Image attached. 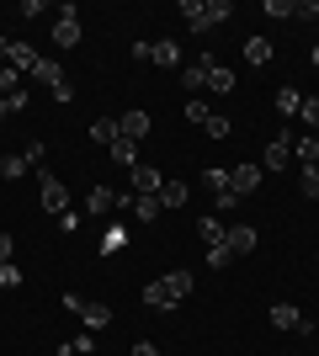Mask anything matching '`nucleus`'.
<instances>
[{
  "label": "nucleus",
  "instance_id": "obj_1",
  "mask_svg": "<svg viewBox=\"0 0 319 356\" xmlns=\"http://www.w3.org/2000/svg\"><path fill=\"white\" fill-rule=\"evenodd\" d=\"M38 186H43V208L54 213V218H64V213H69V192H64V181L54 176V170H38Z\"/></svg>",
  "mask_w": 319,
  "mask_h": 356
},
{
  "label": "nucleus",
  "instance_id": "obj_2",
  "mask_svg": "<svg viewBox=\"0 0 319 356\" xmlns=\"http://www.w3.org/2000/svg\"><path fill=\"white\" fill-rule=\"evenodd\" d=\"M272 325L288 330V335H314V319H309L304 309H293V303H277V309H272Z\"/></svg>",
  "mask_w": 319,
  "mask_h": 356
},
{
  "label": "nucleus",
  "instance_id": "obj_3",
  "mask_svg": "<svg viewBox=\"0 0 319 356\" xmlns=\"http://www.w3.org/2000/svg\"><path fill=\"white\" fill-rule=\"evenodd\" d=\"M261 176H266V170H261L256 160H245V165H234V170H229V192L234 197H250L261 186Z\"/></svg>",
  "mask_w": 319,
  "mask_h": 356
},
{
  "label": "nucleus",
  "instance_id": "obj_4",
  "mask_svg": "<svg viewBox=\"0 0 319 356\" xmlns=\"http://www.w3.org/2000/svg\"><path fill=\"white\" fill-rule=\"evenodd\" d=\"M149 128H154V122H149V112H144V106H133V112H122V118H117V134L133 138V144H138V138H149Z\"/></svg>",
  "mask_w": 319,
  "mask_h": 356
},
{
  "label": "nucleus",
  "instance_id": "obj_5",
  "mask_svg": "<svg viewBox=\"0 0 319 356\" xmlns=\"http://www.w3.org/2000/svg\"><path fill=\"white\" fill-rule=\"evenodd\" d=\"M288 160H293V138L282 134V138H272V144H266V154H261V170H288Z\"/></svg>",
  "mask_w": 319,
  "mask_h": 356
},
{
  "label": "nucleus",
  "instance_id": "obj_6",
  "mask_svg": "<svg viewBox=\"0 0 319 356\" xmlns=\"http://www.w3.org/2000/svg\"><path fill=\"white\" fill-rule=\"evenodd\" d=\"M128 181H133V197H160V186H165L154 165H133V170H128Z\"/></svg>",
  "mask_w": 319,
  "mask_h": 356
},
{
  "label": "nucleus",
  "instance_id": "obj_7",
  "mask_svg": "<svg viewBox=\"0 0 319 356\" xmlns=\"http://www.w3.org/2000/svg\"><path fill=\"white\" fill-rule=\"evenodd\" d=\"M224 245H229V250H234V261H240V255H250V250H256V245H261V234H256V229H250V223H234V229H229V234H224Z\"/></svg>",
  "mask_w": 319,
  "mask_h": 356
},
{
  "label": "nucleus",
  "instance_id": "obj_8",
  "mask_svg": "<svg viewBox=\"0 0 319 356\" xmlns=\"http://www.w3.org/2000/svg\"><path fill=\"white\" fill-rule=\"evenodd\" d=\"M54 43H59V48H75L80 43V16H75V6H64V16L54 22Z\"/></svg>",
  "mask_w": 319,
  "mask_h": 356
},
{
  "label": "nucleus",
  "instance_id": "obj_9",
  "mask_svg": "<svg viewBox=\"0 0 319 356\" xmlns=\"http://www.w3.org/2000/svg\"><path fill=\"white\" fill-rule=\"evenodd\" d=\"M149 59L160 64V70H176V64H181V43H176V38H160V43H149Z\"/></svg>",
  "mask_w": 319,
  "mask_h": 356
},
{
  "label": "nucleus",
  "instance_id": "obj_10",
  "mask_svg": "<svg viewBox=\"0 0 319 356\" xmlns=\"http://www.w3.org/2000/svg\"><path fill=\"white\" fill-rule=\"evenodd\" d=\"M106 154H112V165H122V170H133V165H138V144H133V138H112V144H106Z\"/></svg>",
  "mask_w": 319,
  "mask_h": 356
},
{
  "label": "nucleus",
  "instance_id": "obj_11",
  "mask_svg": "<svg viewBox=\"0 0 319 356\" xmlns=\"http://www.w3.org/2000/svg\"><path fill=\"white\" fill-rule=\"evenodd\" d=\"M112 208H117V192H112V186H91V197H85V213H91V218H106Z\"/></svg>",
  "mask_w": 319,
  "mask_h": 356
},
{
  "label": "nucleus",
  "instance_id": "obj_12",
  "mask_svg": "<svg viewBox=\"0 0 319 356\" xmlns=\"http://www.w3.org/2000/svg\"><path fill=\"white\" fill-rule=\"evenodd\" d=\"M208 90L213 96H229V90H234V70L218 64V59H208Z\"/></svg>",
  "mask_w": 319,
  "mask_h": 356
},
{
  "label": "nucleus",
  "instance_id": "obj_13",
  "mask_svg": "<svg viewBox=\"0 0 319 356\" xmlns=\"http://www.w3.org/2000/svg\"><path fill=\"white\" fill-rule=\"evenodd\" d=\"M6 64H11L16 74H32V70H38V54H32L27 43H11V54H6Z\"/></svg>",
  "mask_w": 319,
  "mask_h": 356
},
{
  "label": "nucleus",
  "instance_id": "obj_14",
  "mask_svg": "<svg viewBox=\"0 0 319 356\" xmlns=\"http://www.w3.org/2000/svg\"><path fill=\"white\" fill-rule=\"evenodd\" d=\"M80 319H85V330H106V325H112V309H106V303H91V298H85Z\"/></svg>",
  "mask_w": 319,
  "mask_h": 356
},
{
  "label": "nucleus",
  "instance_id": "obj_15",
  "mask_svg": "<svg viewBox=\"0 0 319 356\" xmlns=\"http://www.w3.org/2000/svg\"><path fill=\"white\" fill-rule=\"evenodd\" d=\"M245 64H250V70L272 64V43H266V38H250V43H245Z\"/></svg>",
  "mask_w": 319,
  "mask_h": 356
},
{
  "label": "nucleus",
  "instance_id": "obj_16",
  "mask_svg": "<svg viewBox=\"0 0 319 356\" xmlns=\"http://www.w3.org/2000/svg\"><path fill=\"white\" fill-rule=\"evenodd\" d=\"M208 59H213V54H202V64H186V70H181V86L186 90H202V86H208Z\"/></svg>",
  "mask_w": 319,
  "mask_h": 356
},
{
  "label": "nucleus",
  "instance_id": "obj_17",
  "mask_svg": "<svg viewBox=\"0 0 319 356\" xmlns=\"http://www.w3.org/2000/svg\"><path fill=\"white\" fill-rule=\"evenodd\" d=\"M144 303H149V309H160V314L176 309V298H170V287H165V282H149V287H144Z\"/></svg>",
  "mask_w": 319,
  "mask_h": 356
},
{
  "label": "nucleus",
  "instance_id": "obj_18",
  "mask_svg": "<svg viewBox=\"0 0 319 356\" xmlns=\"http://www.w3.org/2000/svg\"><path fill=\"white\" fill-rule=\"evenodd\" d=\"M293 154H298L304 170H314V165H319V138H293Z\"/></svg>",
  "mask_w": 319,
  "mask_h": 356
},
{
  "label": "nucleus",
  "instance_id": "obj_19",
  "mask_svg": "<svg viewBox=\"0 0 319 356\" xmlns=\"http://www.w3.org/2000/svg\"><path fill=\"white\" fill-rule=\"evenodd\" d=\"M277 112H282V118H298V112H304V96H298L293 86H282L277 90Z\"/></svg>",
  "mask_w": 319,
  "mask_h": 356
},
{
  "label": "nucleus",
  "instance_id": "obj_20",
  "mask_svg": "<svg viewBox=\"0 0 319 356\" xmlns=\"http://www.w3.org/2000/svg\"><path fill=\"white\" fill-rule=\"evenodd\" d=\"M160 208H186V181H165L160 186Z\"/></svg>",
  "mask_w": 319,
  "mask_h": 356
},
{
  "label": "nucleus",
  "instance_id": "obj_21",
  "mask_svg": "<svg viewBox=\"0 0 319 356\" xmlns=\"http://www.w3.org/2000/svg\"><path fill=\"white\" fill-rule=\"evenodd\" d=\"M160 282L170 287V298H176V303H181L186 293H192V271H165V277H160Z\"/></svg>",
  "mask_w": 319,
  "mask_h": 356
},
{
  "label": "nucleus",
  "instance_id": "obj_22",
  "mask_svg": "<svg viewBox=\"0 0 319 356\" xmlns=\"http://www.w3.org/2000/svg\"><path fill=\"white\" fill-rule=\"evenodd\" d=\"M181 16H186V27L197 32V38L208 32V16H202V0H181Z\"/></svg>",
  "mask_w": 319,
  "mask_h": 356
},
{
  "label": "nucleus",
  "instance_id": "obj_23",
  "mask_svg": "<svg viewBox=\"0 0 319 356\" xmlns=\"http://www.w3.org/2000/svg\"><path fill=\"white\" fill-rule=\"evenodd\" d=\"M197 234H202V245H224L229 223H218V218H197Z\"/></svg>",
  "mask_w": 319,
  "mask_h": 356
},
{
  "label": "nucleus",
  "instance_id": "obj_24",
  "mask_svg": "<svg viewBox=\"0 0 319 356\" xmlns=\"http://www.w3.org/2000/svg\"><path fill=\"white\" fill-rule=\"evenodd\" d=\"M133 218L138 223H154V218H160V197H133Z\"/></svg>",
  "mask_w": 319,
  "mask_h": 356
},
{
  "label": "nucleus",
  "instance_id": "obj_25",
  "mask_svg": "<svg viewBox=\"0 0 319 356\" xmlns=\"http://www.w3.org/2000/svg\"><path fill=\"white\" fill-rule=\"evenodd\" d=\"M91 138H96V144H112V138H117V122H112V118H96L91 122Z\"/></svg>",
  "mask_w": 319,
  "mask_h": 356
},
{
  "label": "nucleus",
  "instance_id": "obj_26",
  "mask_svg": "<svg viewBox=\"0 0 319 356\" xmlns=\"http://www.w3.org/2000/svg\"><path fill=\"white\" fill-rule=\"evenodd\" d=\"M202 134H208V138H229V118H224V112H208Z\"/></svg>",
  "mask_w": 319,
  "mask_h": 356
},
{
  "label": "nucleus",
  "instance_id": "obj_27",
  "mask_svg": "<svg viewBox=\"0 0 319 356\" xmlns=\"http://www.w3.org/2000/svg\"><path fill=\"white\" fill-rule=\"evenodd\" d=\"M0 176H6V181L27 176V160H22V154H6V160H0Z\"/></svg>",
  "mask_w": 319,
  "mask_h": 356
},
{
  "label": "nucleus",
  "instance_id": "obj_28",
  "mask_svg": "<svg viewBox=\"0 0 319 356\" xmlns=\"http://www.w3.org/2000/svg\"><path fill=\"white\" fill-rule=\"evenodd\" d=\"M16 90H22V74L11 64H0V96H16Z\"/></svg>",
  "mask_w": 319,
  "mask_h": 356
},
{
  "label": "nucleus",
  "instance_id": "obj_29",
  "mask_svg": "<svg viewBox=\"0 0 319 356\" xmlns=\"http://www.w3.org/2000/svg\"><path fill=\"white\" fill-rule=\"evenodd\" d=\"M229 261H234V250H229V245H208V266H213V271H224Z\"/></svg>",
  "mask_w": 319,
  "mask_h": 356
},
{
  "label": "nucleus",
  "instance_id": "obj_30",
  "mask_svg": "<svg viewBox=\"0 0 319 356\" xmlns=\"http://www.w3.org/2000/svg\"><path fill=\"white\" fill-rule=\"evenodd\" d=\"M122 245H128V229H117V223H112V229L101 234V250H122Z\"/></svg>",
  "mask_w": 319,
  "mask_h": 356
},
{
  "label": "nucleus",
  "instance_id": "obj_31",
  "mask_svg": "<svg viewBox=\"0 0 319 356\" xmlns=\"http://www.w3.org/2000/svg\"><path fill=\"white\" fill-rule=\"evenodd\" d=\"M266 16H277V22H288V16H298V11H293V0H266Z\"/></svg>",
  "mask_w": 319,
  "mask_h": 356
},
{
  "label": "nucleus",
  "instance_id": "obj_32",
  "mask_svg": "<svg viewBox=\"0 0 319 356\" xmlns=\"http://www.w3.org/2000/svg\"><path fill=\"white\" fill-rule=\"evenodd\" d=\"M186 122H197V128H202V122H208V102H186Z\"/></svg>",
  "mask_w": 319,
  "mask_h": 356
},
{
  "label": "nucleus",
  "instance_id": "obj_33",
  "mask_svg": "<svg viewBox=\"0 0 319 356\" xmlns=\"http://www.w3.org/2000/svg\"><path fill=\"white\" fill-rule=\"evenodd\" d=\"M208 186H213V197H224L229 192V170H208Z\"/></svg>",
  "mask_w": 319,
  "mask_h": 356
},
{
  "label": "nucleus",
  "instance_id": "obj_34",
  "mask_svg": "<svg viewBox=\"0 0 319 356\" xmlns=\"http://www.w3.org/2000/svg\"><path fill=\"white\" fill-rule=\"evenodd\" d=\"M0 287H22V266H16V261H11V266H0Z\"/></svg>",
  "mask_w": 319,
  "mask_h": 356
},
{
  "label": "nucleus",
  "instance_id": "obj_35",
  "mask_svg": "<svg viewBox=\"0 0 319 356\" xmlns=\"http://www.w3.org/2000/svg\"><path fill=\"white\" fill-rule=\"evenodd\" d=\"M298 118H304L309 128H319V96H314V102H309V96H304V112H298Z\"/></svg>",
  "mask_w": 319,
  "mask_h": 356
},
{
  "label": "nucleus",
  "instance_id": "obj_36",
  "mask_svg": "<svg viewBox=\"0 0 319 356\" xmlns=\"http://www.w3.org/2000/svg\"><path fill=\"white\" fill-rule=\"evenodd\" d=\"M22 160H27V170H32V165H43V144H38V138H32V144L22 149Z\"/></svg>",
  "mask_w": 319,
  "mask_h": 356
},
{
  "label": "nucleus",
  "instance_id": "obj_37",
  "mask_svg": "<svg viewBox=\"0 0 319 356\" xmlns=\"http://www.w3.org/2000/svg\"><path fill=\"white\" fill-rule=\"evenodd\" d=\"M298 186H304V197H319V170H304V181H298Z\"/></svg>",
  "mask_w": 319,
  "mask_h": 356
},
{
  "label": "nucleus",
  "instance_id": "obj_38",
  "mask_svg": "<svg viewBox=\"0 0 319 356\" xmlns=\"http://www.w3.org/2000/svg\"><path fill=\"white\" fill-rule=\"evenodd\" d=\"M293 11H298V22H309V16H319V0H298Z\"/></svg>",
  "mask_w": 319,
  "mask_h": 356
},
{
  "label": "nucleus",
  "instance_id": "obj_39",
  "mask_svg": "<svg viewBox=\"0 0 319 356\" xmlns=\"http://www.w3.org/2000/svg\"><path fill=\"white\" fill-rule=\"evenodd\" d=\"M11 250H16V239H11V234H0V266H11Z\"/></svg>",
  "mask_w": 319,
  "mask_h": 356
},
{
  "label": "nucleus",
  "instance_id": "obj_40",
  "mask_svg": "<svg viewBox=\"0 0 319 356\" xmlns=\"http://www.w3.org/2000/svg\"><path fill=\"white\" fill-rule=\"evenodd\" d=\"M133 356H160V346H154V341H138V346H133Z\"/></svg>",
  "mask_w": 319,
  "mask_h": 356
},
{
  "label": "nucleus",
  "instance_id": "obj_41",
  "mask_svg": "<svg viewBox=\"0 0 319 356\" xmlns=\"http://www.w3.org/2000/svg\"><path fill=\"white\" fill-rule=\"evenodd\" d=\"M6 54H11V38H0V59H6Z\"/></svg>",
  "mask_w": 319,
  "mask_h": 356
},
{
  "label": "nucleus",
  "instance_id": "obj_42",
  "mask_svg": "<svg viewBox=\"0 0 319 356\" xmlns=\"http://www.w3.org/2000/svg\"><path fill=\"white\" fill-rule=\"evenodd\" d=\"M0 118H11V106H6V96H0Z\"/></svg>",
  "mask_w": 319,
  "mask_h": 356
},
{
  "label": "nucleus",
  "instance_id": "obj_43",
  "mask_svg": "<svg viewBox=\"0 0 319 356\" xmlns=\"http://www.w3.org/2000/svg\"><path fill=\"white\" fill-rule=\"evenodd\" d=\"M314 170H319V165H314Z\"/></svg>",
  "mask_w": 319,
  "mask_h": 356
}]
</instances>
